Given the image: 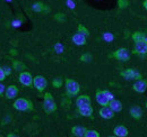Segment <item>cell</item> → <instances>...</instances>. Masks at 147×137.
<instances>
[{"label":"cell","instance_id":"35","mask_svg":"<svg viewBox=\"0 0 147 137\" xmlns=\"http://www.w3.org/2000/svg\"><path fill=\"white\" fill-rule=\"evenodd\" d=\"M10 53H11V54H14V55H16V54H17V52L15 51V50H11V51H10Z\"/></svg>","mask_w":147,"mask_h":137},{"label":"cell","instance_id":"16","mask_svg":"<svg viewBox=\"0 0 147 137\" xmlns=\"http://www.w3.org/2000/svg\"><path fill=\"white\" fill-rule=\"evenodd\" d=\"M73 42L78 46H83L86 44V36L80 33H77L73 36Z\"/></svg>","mask_w":147,"mask_h":137},{"label":"cell","instance_id":"25","mask_svg":"<svg viewBox=\"0 0 147 137\" xmlns=\"http://www.w3.org/2000/svg\"><path fill=\"white\" fill-rule=\"evenodd\" d=\"M85 137H100V133H97L96 130H93V129H87Z\"/></svg>","mask_w":147,"mask_h":137},{"label":"cell","instance_id":"9","mask_svg":"<svg viewBox=\"0 0 147 137\" xmlns=\"http://www.w3.org/2000/svg\"><path fill=\"white\" fill-rule=\"evenodd\" d=\"M134 53L137 54V55H145V54H147V41L136 42Z\"/></svg>","mask_w":147,"mask_h":137},{"label":"cell","instance_id":"2","mask_svg":"<svg viewBox=\"0 0 147 137\" xmlns=\"http://www.w3.org/2000/svg\"><path fill=\"white\" fill-rule=\"evenodd\" d=\"M65 86H66V92L69 97H74V96H77L80 91V86L79 83L77 81H75L73 79H67L66 82H65Z\"/></svg>","mask_w":147,"mask_h":137},{"label":"cell","instance_id":"21","mask_svg":"<svg viewBox=\"0 0 147 137\" xmlns=\"http://www.w3.org/2000/svg\"><path fill=\"white\" fill-rule=\"evenodd\" d=\"M132 38L135 42H140V41H147V37L146 35L142 32H136L132 34Z\"/></svg>","mask_w":147,"mask_h":137},{"label":"cell","instance_id":"23","mask_svg":"<svg viewBox=\"0 0 147 137\" xmlns=\"http://www.w3.org/2000/svg\"><path fill=\"white\" fill-rule=\"evenodd\" d=\"M78 33L85 35L86 37H87V36H90V32H88V29H87L85 26H83V25H79V26H78Z\"/></svg>","mask_w":147,"mask_h":137},{"label":"cell","instance_id":"4","mask_svg":"<svg viewBox=\"0 0 147 137\" xmlns=\"http://www.w3.org/2000/svg\"><path fill=\"white\" fill-rule=\"evenodd\" d=\"M14 108L18 111H30L33 109V103L25 98H18L14 102Z\"/></svg>","mask_w":147,"mask_h":137},{"label":"cell","instance_id":"1","mask_svg":"<svg viewBox=\"0 0 147 137\" xmlns=\"http://www.w3.org/2000/svg\"><path fill=\"white\" fill-rule=\"evenodd\" d=\"M43 109L47 114H52L57 110V103H55V99L52 97L51 93L47 92L44 94V99H43Z\"/></svg>","mask_w":147,"mask_h":137},{"label":"cell","instance_id":"11","mask_svg":"<svg viewBox=\"0 0 147 137\" xmlns=\"http://www.w3.org/2000/svg\"><path fill=\"white\" fill-rule=\"evenodd\" d=\"M100 116L104 119H111L114 117V111L111 109L109 106H103L100 109Z\"/></svg>","mask_w":147,"mask_h":137},{"label":"cell","instance_id":"29","mask_svg":"<svg viewBox=\"0 0 147 137\" xmlns=\"http://www.w3.org/2000/svg\"><path fill=\"white\" fill-rule=\"evenodd\" d=\"M103 38H104L107 42H111V41L113 39V35L111 34V33H105V34L103 35Z\"/></svg>","mask_w":147,"mask_h":137},{"label":"cell","instance_id":"36","mask_svg":"<svg viewBox=\"0 0 147 137\" xmlns=\"http://www.w3.org/2000/svg\"><path fill=\"white\" fill-rule=\"evenodd\" d=\"M144 7H145V9L147 10V0H145V1H144Z\"/></svg>","mask_w":147,"mask_h":137},{"label":"cell","instance_id":"33","mask_svg":"<svg viewBox=\"0 0 147 137\" xmlns=\"http://www.w3.org/2000/svg\"><path fill=\"white\" fill-rule=\"evenodd\" d=\"M67 5H68V6H69V8H71V9L75 8V3L73 2V0H68V1H67Z\"/></svg>","mask_w":147,"mask_h":137},{"label":"cell","instance_id":"30","mask_svg":"<svg viewBox=\"0 0 147 137\" xmlns=\"http://www.w3.org/2000/svg\"><path fill=\"white\" fill-rule=\"evenodd\" d=\"M6 76H7V75H6V73H5V70H3V68L0 67V82L3 81V80L6 79Z\"/></svg>","mask_w":147,"mask_h":137},{"label":"cell","instance_id":"5","mask_svg":"<svg viewBox=\"0 0 147 137\" xmlns=\"http://www.w3.org/2000/svg\"><path fill=\"white\" fill-rule=\"evenodd\" d=\"M121 76H123L125 79L127 80H138V79H142V74L137 71V70H134V68H127L125 71H122L120 73Z\"/></svg>","mask_w":147,"mask_h":137},{"label":"cell","instance_id":"3","mask_svg":"<svg viewBox=\"0 0 147 137\" xmlns=\"http://www.w3.org/2000/svg\"><path fill=\"white\" fill-rule=\"evenodd\" d=\"M95 98H96L97 103H100L101 106H109L110 100L113 99V94L111 93L110 91H108V90H104V91L98 90L96 92Z\"/></svg>","mask_w":147,"mask_h":137},{"label":"cell","instance_id":"24","mask_svg":"<svg viewBox=\"0 0 147 137\" xmlns=\"http://www.w3.org/2000/svg\"><path fill=\"white\" fill-rule=\"evenodd\" d=\"M62 84H63V81H62L61 78H55L52 81V86H55V88H61Z\"/></svg>","mask_w":147,"mask_h":137},{"label":"cell","instance_id":"7","mask_svg":"<svg viewBox=\"0 0 147 137\" xmlns=\"http://www.w3.org/2000/svg\"><path fill=\"white\" fill-rule=\"evenodd\" d=\"M19 82L25 86H33V76L31 75V73L26 72V71H22L19 74Z\"/></svg>","mask_w":147,"mask_h":137},{"label":"cell","instance_id":"20","mask_svg":"<svg viewBox=\"0 0 147 137\" xmlns=\"http://www.w3.org/2000/svg\"><path fill=\"white\" fill-rule=\"evenodd\" d=\"M130 115H131V117L135 118V119H140V117H142V115H143L140 107H138V106L131 107V108H130Z\"/></svg>","mask_w":147,"mask_h":137},{"label":"cell","instance_id":"26","mask_svg":"<svg viewBox=\"0 0 147 137\" xmlns=\"http://www.w3.org/2000/svg\"><path fill=\"white\" fill-rule=\"evenodd\" d=\"M118 6H119V8L125 9L129 6V1L128 0H118Z\"/></svg>","mask_w":147,"mask_h":137},{"label":"cell","instance_id":"34","mask_svg":"<svg viewBox=\"0 0 147 137\" xmlns=\"http://www.w3.org/2000/svg\"><path fill=\"white\" fill-rule=\"evenodd\" d=\"M3 90H5V86H3L2 84H1V83H0V96L3 93Z\"/></svg>","mask_w":147,"mask_h":137},{"label":"cell","instance_id":"19","mask_svg":"<svg viewBox=\"0 0 147 137\" xmlns=\"http://www.w3.org/2000/svg\"><path fill=\"white\" fill-rule=\"evenodd\" d=\"M109 107L114 111V112H119L122 110V103L120 102L119 100H115V99H112L109 102Z\"/></svg>","mask_w":147,"mask_h":137},{"label":"cell","instance_id":"37","mask_svg":"<svg viewBox=\"0 0 147 137\" xmlns=\"http://www.w3.org/2000/svg\"><path fill=\"white\" fill-rule=\"evenodd\" d=\"M146 108H147V102H146Z\"/></svg>","mask_w":147,"mask_h":137},{"label":"cell","instance_id":"28","mask_svg":"<svg viewBox=\"0 0 147 137\" xmlns=\"http://www.w3.org/2000/svg\"><path fill=\"white\" fill-rule=\"evenodd\" d=\"M55 20H58V21H60V23H63V21L66 20V17H65L63 14H57V15L55 16Z\"/></svg>","mask_w":147,"mask_h":137},{"label":"cell","instance_id":"31","mask_svg":"<svg viewBox=\"0 0 147 137\" xmlns=\"http://www.w3.org/2000/svg\"><path fill=\"white\" fill-rule=\"evenodd\" d=\"M55 50L57 53H62V51H63V46L61 45V44H57L55 46Z\"/></svg>","mask_w":147,"mask_h":137},{"label":"cell","instance_id":"32","mask_svg":"<svg viewBox=\"0 0 147 137\" xmlns=\"http://www.w3.org/2000/svg\"><path fill=\"white\" fill-rule=\"evenodd\" d=\"M3 70H5L6 75H10V73H11V68H8V67H6V68H3Z\"/></svg>","mask_w":147,"mask_h":137},{"label":"cell","instance_id":"14","mask_svg":"<svg viewBox=\"0 0 147 137\" xmlns=\"http://www.w3.org/2000/svg\"><path fill=\"white\" fill-rule=\"evenodd\" d=\"M113 133H114L115 136H118V137H126V136H128V134H129L127 127H125L123 125H119V126H117V127L114 128Z\"/></svg>","mask_w":147,"mask_h":137},{"label":"cell","instance_id":"22","mask_svg":"<svg viewBox=\"0 0 147 137\" xmlns=\"http://www.w3.org/2000/svg\"><path fill=\"white\" fill-rule=\"evenodd\" d=\"M13 68H14L15 71L22 72L23 70L26 68V65H25L23 62H20V61H14V62H13Z\"/></svg>","mask_w":147,"mask_h":137},{"label":"cell","instance_id":"12","mask_svg":"<svg viewBox=\"0 0 147 137\" xmlns=\"http://www.w3.org/2000/svg\"><path fill=\"white\" fill-rule=\"evenodd\" d=\"M78 112L80 116L83 117H92L93 114V108L91 104H87V106H83V107H79L78 108Z\"/></svg>","mask_w":147,"mask_h":137},{"label":"cell","instance_id":"15","mask_svg":"<svg viewBox=\"0 0 147 137\" xmlns=\"http://www.w3.org/2000/svg\"><path fill=\"white\" fill-rule=\"evenodd\" d=\"M87 104H91V98L86 94H83V96H79L76 100V106L77 108L79 107H83V106H87Z\"/></svg>","mask_w":147,"mask_h":137},{"label":"cell","instance_id":"18","mask_svg":"<svg viewBox=\"0 0 147 137\" xmlns=\"http://www.w3.org/2000/svg\"><path fill=\"white\" fill-rule=\"evenodd\" d=\"M86 132H87V129L85 127H83V126H75V127H73V129H71L73 135L77 137H85Z\"/></svg>","mask_w":147,"mask_h":137},{"label":"cell","instance_id":"10","mask_svg":"<svg viewBox=\"0 0 147 137\" xmlns=\"http://www.w3.org/2000/svg\"><path fill=\"white\" fill-rule=\"evenodd\" d=\"M132 88H134V90H135L136 92L143 93V92H145L147 90V81L144 80L143 78H142V79H138V80H136V82L134 83Z\"/></svg>","mask_w":147,"mask_h":137},{"label":"cell","instance_id":"13","mask_svg":"<svg viewBox=\"0 0 147 137\" xmlns=\"http://www.w3.org/2000/svg\"><path fill=\"white\" fill-rule=\"evenodd\" d=\"M18 94V88L16 86H9L6 89V98L7 99H14Z\"/></svg>","mask_w":147,"mask_h":137},{"label":"cell","instance_id":"6","mask_svg":"<svg viewBox=\"0 0 147 137\" xmlns=\"http://www.w3.org/2000/svg\"><path fill=\"white\" fill-rule=\"evenodd\" d=\"M33 86L36 89L37 91L40 92H43L45 90V88L48 86V82H47V79L42 75H36L35 78H33Z\"/></svg>","mask_w":147,"mask_h":137},{"label":"cell","instance_id":"27","mask_svg":"<svg viewBox=\"0 0 147 137\" xmlns=\"http://www.w3.org/2000/svg\"><path fill=\"white\" fill-rule=\"evenodd\" d=\"M92 60V55L91 54H84V55H82V57H80V61H83V62H90Z\"/></svg>","mask_w":147,"mask_h":137},{"label":"cell","instance_id":"17","mask_svg":"<svg viewBox=\"0 0 147 137\" xmlns=\"http://www.w3.org/2000/svg\"><path fill=\"white\" fill-rule=\"evenodd\" d=\"M32 10L35 11V13H49L50 11V8L44 6L42 2H35L33 6H32Z\"/></svg>","mask_w":147,"mask_h":137},{"label":"cell","instance_id":"8","mask_svg":"<svg viewBox=\"0 0 147 137\" xmlns=\"http://www.w3.org/2000/svg\"><path fill=\"white\" fill-rule=\"evenodd\" d=\"M112 56L115 57L119 61L126 62V61H129V59H130V52L127 49H119L118 51H115L113 53Z\"/></svg>","mask_w":147,"mask_h":137}]
</instances>
